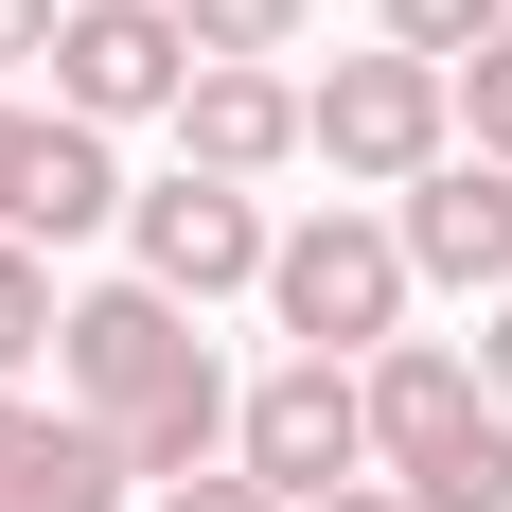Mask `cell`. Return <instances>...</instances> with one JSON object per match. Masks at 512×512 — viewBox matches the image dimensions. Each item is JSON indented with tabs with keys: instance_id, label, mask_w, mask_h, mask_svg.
<instances>
[{
	"instance_id": "16",
	"label": "cell",
	"mask_w": 512,
	"mask_h": 512,
	"mask_svg": "<svg viewBox=\"0 0 512 512\" xmlns=\"http://www.w3.org/2000/svg\"><path fill=\"white\" fill-rule=\"evenodd\" d=\"M159 512H283V495H265L248 460H230V477H159Z\"/></svg>"
},
{
	"instance_id": "5",
	"label": "cell",
	"mask_w": 512,
	"mask_h": 512,
	"mask_svg": "<svg viewBox=\"0 0 512 512\" xmlns=\"http://www.w3.org/2000/svg\"><path fill=\"white\" fill-rule=\"evenodd\" d=\"M230 460H248V477H265L283 512L354 495V477H371V389H354L336 354H283V371L248 389V407H230Z\"/></svg>"
},
{
	"instance_id": "19",
	"label": "cell",
	"mask_w": 512,
	"mask_h": 512,
	"mask_svg": "<svg viewBox=\"0 0 512 512\" xmlns=\"http://www.w3.org/2000/svg\"><path fill=\"white\" fill-rule=\"evenodd\" d=\"M477 389H495V407H512V301L477 318Z\"/></svg>"
},
{
	"instance_id": "11",
	"label": "cell",
	"mask_w": 512,
	"mask_h": 512,
	"mask_svg": "<svg viewBox=\"0 0 512 512\" xmlns=\"http://www.w3.org/2000/svg\"><path fill=\"white\" fill-rule=\"evenodd\" d=\"M106 212H124V159H106V124L53 106L36 124V195H18V248H71V230H106Z\"/></svg>"
},
{
	"instance_id": "14",
	"label": "cell",
	"mask_w": 512,
	"mask_h": 512,
	"mask_svg": "<svg viewBox=\"0 0 512 512\" xmlns=\"http://www.w3.org/2000/svg\"><path fill=\"white\" fill-rule=\"evenodd\" d=\"M477 36H512V0H389V53H442L460 71Z\"/></svg>"
},
{
	"instance_id": "20",
	"label": "cell",
	"mask_w": 512,
	"mask_h": 512,
	"mask_svg": "<svg viewBox=\"0 0 512 512\" xmlns=\"http://www.w3.org/2000/svg\"><path fill=\"white\" fill-rule=\"evenodd\" d=\"M318 512H407V495H389V477H354V495H318Z\"/></svg>"
},
{
	"instance_id": "7",
	"label": "cell",
	"mask_w": 512,
	"mask_h": 512,
	"mask_svg": "<svg viewBox=\"0 0 512 512\" xmlns=\"http://www.w3.org/2000/svg\"><path fill=\"white\" fill-rule=\"evenodd\" d=\"M195 89V36H177V0H71L53 18V106L71 124H142V106Z\"/></svg>"
},
{
	"instance_id": "4",
	"label": "cell",
	"mask_w": 512,
	"mask_h": 512,
	"mask_svg": "<svg viewBox=\"0 0 512 512\" xmlns=\"http://www.w3.org/2000/svg\"><path fill=\"white\" fill-rule=\"evenodd\" d=\"M265 318L301 336V354H389V318H407V230H371V212H318L265 248Z\"/></svg>"
},
{
	"instance_id": "6",
	"label": "cell",
	"mask_w": 512,
	"mask_h": 512,
	"mask_svg": "<svg viewBox=\"0 0 512 512\" xmlns=\"http://www.w3.org/2000/svg\"><path fill=\"white\" fill-rule=\"evenodd\" d=\"M124 283H159V301H230V283H265V248H283V230H265V195L248 177H195V159H177V177H159V195H124Z\"/></svg>"
},
{
	"instance_id": "13",
	"label": "cell",
	"mask_w": 512,
	"mask_h": 512,
	"mask_svg": "<svg viewBox=\"0 0 512 512\" xmlns=\"http://www.w3.org/2000/svg\"><path fill=\"white\" fill-rule=\"evenodd\" d=\"M177 36H195V53H248V71H265V53H301V0H177Z\"/></svg>"
},
{
	"instance_id": "15",
	"label": "cell",
	"mask_w": 512,
	"mask_h": 512,
	"mask_svg": "<svg viewBox=\"0 0 512 512\" xmlns=\"http://www.w3.org/2000/svg\"><path fill=\"white\" fill-rule=\"evenodd\" d=\"M460 142H477V159H512V36H477V53H460Z\"/></svg>"
},
{
	"instance_id": "10",
	"label": "cell",
	"mask_w": 512,
	"mask_h": 512,
	"mask_svg": "<svg viewBox=\"0 0 512 512\" xmlns=\"http://www.w3.org/2000/svg\"><path fill=\"white\" fill-rule=\"evenodd\" d=\"M0 512H124V442L89 407H18L0 389Z\"/></svg>"
},
{
	"instance_id": "12",
	"label": "cell",
	"mask_w": 512,
	"mask_h": 512,
	"mask_svg": "<svg viewBox=\"0 0 512 512\" xmlns=\"http://www.w3.org/2000/svg\"><path fill=\"white\" fill-rule=\"evenodd\" d=\"M53 336H71V301H53V248H0V371H36Z\"/></svg>"
},
{
	"instance_id": "8",
	"label": "cell",
	"mask_w": 512,
	"mask_h": 512,
	"mask_svg": "<svg viewBox=\"0 0 512 512\" xmlns=\"http://www.w3.org/2000/svg\"><path fill=\"white\" fill-rule=\"evenodd\" d=\"M389 230H407V283H512V159H477V142L424 159Z\"/></svg>"
},
{
	"instance_id": "9",
	"label": "cell",
	"mask_w": 512,
	"mask_h": 512,
	"mask_svg": "<svg viewBox=\"0 0 512 512\" xmlns=\"http://www.w3.org/2000/svg\"><path fill=\"white\" fill-rule=\"evenodd\" d=\"M177 159H195V177H265V159H301V89L248 71V53H195V89H177Z\"/></svg>"
},
{
	"instance_id": "1",
	"label": "cell",
	"mask_w": 512,
	"mask_h": 512,
	"mask_svg": "<svg viewBox=\"0 0 512 512\" xmlns=\"http://www.w3.org/2000/svg\"><path fill=\"white\" fill-rule=\"evenodd\" d=\"M53 371H71V407L124 442V477H212V442H230V371H212L195 301H159V283H89L71 336H53Z\"/></svg>"
},
{
	"instance_id": "2",
	"label": "cell",
	"mask_w": 512,
	"mask_h": 512,
	"mask_svg": "<svg viewBox=\"0 0 512 512\" xmlns=\"http://www.w3.org/2000/svg\"><path fill=\"white\" fill-rule=\"evenodd\" d=\"M354 389H371V460H389V495H407V512H512V407L477 389V354L389 336Z\"/></svg>"
},
{
	"instance_id": "17",
	"label": "cell",
	"mask_w": 512,
	"mask_h": 512,
	"mask_svg": "<svg viewBox=\"0 0 512 512\" xmlns=\"http://www.w3.org/2000/svg\"><path fill=\"white\" fill-rule=\"evenodd\" d=\"M18 195H36V106H0V248H18Z\"/></svg>"
},
{
	"instance_id": "18",
	"label": "cell",
	"mask_w": 512,
	"mask_h": 512,
	"mask_svg": "<svg viewBox=\"0 0 512 512\" xmlns=\"http://www.w3.org/2000/svg\"><path fill=\"white\" fill-rule=\"evenodd\" d=\"M53 18H71V0H0V71H18V53H53Z\"/></svg>"
},
{
	"instance_id": "3",
	"label": "cell",
	"mask_w": 512,
	"mask_h": 512,
	"mask_svg": "<svg viewBox=\"0 0 512 512\" xmlns=\"http://www.w3.org/2000/svg\"><path fill=\"white\" fill-rule=\"evenodd\" d=\"M301 159H336L354 195H407L424 159H460V71H442V53H389V36L336 53L301 89Z\"/></svg>"
}]
</instances>
